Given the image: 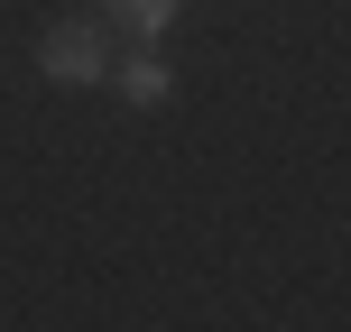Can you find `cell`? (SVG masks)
<instances>
[{
    "label": "cell",
    "mask_w": 351,
    "mask_h": 332,
    "mask_svg": "<svg viewBox=\"0 0 351 332\" xmlns=\"http://www.w3.org/2000/svg\"><path fill=\"white\" fill-rule=\"evenodd\" d=\"M37 74L65 92L102 84L111 74V47H102V18H47V37H37Z\"/></svg>",
    "instance_id": "obj_1"
},
{
    "label": "cell",
    "mask_w": 351,
    "mask_h": 332,
    "mask_svg": "<svg viewBox=\"0 0 351 332\" xmlns=\"http://www.w3.org/2000/svg\"><path fill=\"white\" fill-rule=\"evenodd\" d=\"M111 84H121V102H130V111H158V102H176V74H167V55H158V47H139L130 65H111Z\"/></svg>",
    "instance_id": "obj_2"
},
{
    "label": "cell",
    "mask_w": 351,
    "mask_h": 332,
    "mask_svg": "<svg viewBox=\"0 0 351 332\" xmlns=\"http://www.w3.org/2000/svg\"><path fill=\"white\" fill-rule=\"evenodd\" d=\"M102 18H121V28L139 37V47H158L176 18H185V0H102Z\"/></svg>",
    "instance_id": "obj_3"
}]
</instances>
